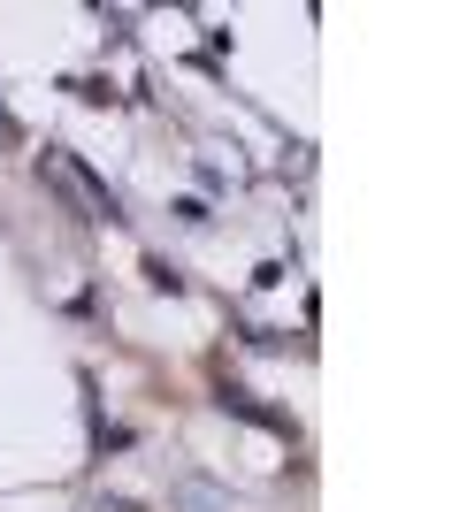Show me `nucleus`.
<instances>
[{
	"mask_svg": "<svg viewBox=\"0 0 459 512\" xmlns=\"http://www.w3.org/2000/svg\"><path fill=\"white\" fill-rule=\"evenodd\" d=\"M0 146H16V123H8V115H0Z\"/></svg>",
	"mask_w": 459,
	"mask_h": 512,
	"instance_id": "obj_2",
	"label": "nucleus"
},
{
	"mask_svg": "<svg viewBox=\"0 0 459 512\" xmlns=\"http://www.w3.org/2000/svg\"><path fill=\"white\" fill-rule=\"evenodd\" d=\"M176 512H230V497L199 490V482H184V490H176Z\"/></svg>",
	"mask_w": 459,
	"mask_h": 512,
	"instance_id": "obj_1",
	"label": "nucleus"
}]
</instances>
